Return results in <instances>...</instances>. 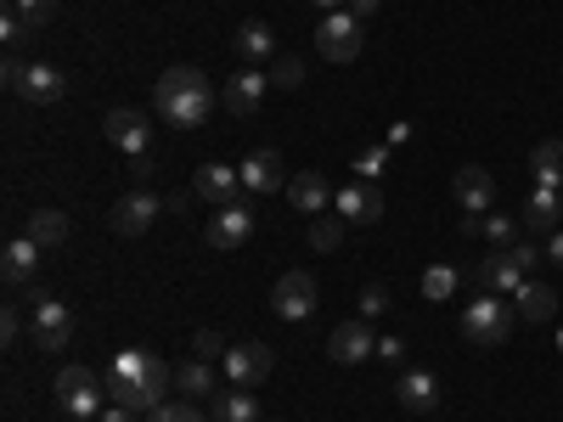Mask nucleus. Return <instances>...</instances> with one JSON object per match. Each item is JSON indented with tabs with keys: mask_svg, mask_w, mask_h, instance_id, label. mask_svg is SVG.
I'll return each mask as SVG.
<instances>
[{
	"mask_svg": "<svg viewBox=\"0 0 563 422\" xmlns=\"http://www.w3.org/2000/svg\"><path fill=\"white\" fill-rule=\"evenodd\" d=\"M170 383H175V372L163 367L158 355H147V349H119L113 367H108V377H102L108 400L142 411V417H152V411L163 406V388H170Z\"/></svg>",
	"mask_w": 563,
	"mask_h": 422,
	"instance_id": "obj_1",
	"label": "nucleus"
},
{
	"mask_svg": "<svg viewBox=\"0 0 563 422\" xmlns=\"http://www.w3.org/2000/svg\"><path fill=\"white\" fill-rule=\"evenodd\" d=\"M152 108L163 124H175V129H197V124H209L215 113V85L204 69H192V62H175V69H163L158 90H152Z\"/></svg>",
	"mask_w": 563,
	"mask_h": 422,
	"instance_id": "obj_2",
	"label": "nucleus"
},
{
	"mask_svg": "<svg viewBox=\"0 0 563 422\" xmlns=\"http://www.w3.org/2000/svg\"><path fill=\"white\" fill-rule=\"evenodd\" d=\"M513 321H518V310L502 294H479L468 310H462V338L474 349H502L513 338Z\"/></svg>",
	"mask_w": 563,
	"mask_h": 422,
	"instance_id": "obj_3",
	"label": "nucleus"
},
{
	"mask_svg": "<svg viewBox=\"0 0 563 422\" xmlns=\"http://www.w3.org/2000/svg\"><path fill=\"white\" fill-rule=\"evenodd\" d=\"M102 377H96L90 367H62L57 372V400H62V411H69L74 422H90L96 411H102Z\"/></svg>",
	"mask_w": 563,
	"mask_h": 422,
	"instance_id": "obj_4",
	"label": "nucleus"
},
{
	"mask_svg": "<svg viewBox=\"0 0 563 422\" xmlns=\"http://www.w3.org/2000/svg\"><path fill=\"white\" fill-rule=\"evenodd\" d=\"M204 237H209V248H220V253H237V248L254 237V209H248L243 198L220 203V209L209 214V225H204Z\"/></svg>",
	"mask_w": 563,
	"mask_h": 422,
	"instance_id": "obj_5",
	"label": "nucleus"
},
{
	"mask_svg": "<svg viewBox=\"0 0 563 422\" xmlns=\"http://www.w3.org/2000/svg\"><path fill=\"white\" fill-rule=\"evenodd\" d=\"M360 17L355 12H327L321 17V28H316V51L327 57V62H355L360 57Z\"/></svg>",
	"mask_w": 563,
	"mask_h": 422,
	"instance_id": "obj_6",
	"label": "nucleus"
},
{
	"mask_svg": "<svg viewBox=\"0 0 563 422\" xmlns=\"http://www.w3.org/2000/svg\"><path fill=\"white\" fill-rule=\"evenodd\" d=\"M35 349H69L74 344V315H69V305H62L57 294H40L35 287Z\"/></svg>",
	"mask_w": 563,
	"mask_h": 422,
	"instance_id": "obj_7",
	"label": "nucleus"
},
{
	"mask_svg": "<svg viewBox=\"0 0 563 422\" xmlns=\"http://www.w3.org/2000/svg\"><path fill=\"white\" fill-rule=\"evenodd\" d=\"M333 209H339L350 225H378V220L389 214L383 186H378V181H344V186L333 191Z\"/></svg>",
	"mask_w": 563,
	"mask_h": 422,
	"instance_id": "obj_8",
	"label": "nucleus"
},
{
	"mask_svg": "<svg viewBox=\"0 0 563 422\" xmlns=\"http://www.w3.org/2000/svg\"><path fill=\"white\" fill-rule=\"evenodd\" d=\"M271 310L282 321H310L316 315V276L310 271H282L271 287Z\"/></svg>",
	"mask_w": 563,
	"mask_h": 422,
	"instance_id": "obj_9",
	"label": "nucleus"
},
{
	"mask_svg": "<svg viewBox=\"0 0 563 422\" xmlns=\"http://www.w3.org/2000/svg\"><path fill=\"white\" fill-rule=\"evenodd\" d=\"M225 383L231 388H259L265 377H271V367H277V355H271V344H237V349H225Z\"/></svg>",
	"mask_w": 563,
	"mask_h": 422,
	"instance_id": "obj_10",
	"label": "nucleus"
},
{
	"mask_svg": "<svg viewBox=\"0 0 563 422\" xmlns=\"http://www.w3.org/2000/svg\"><path fill=\"white\" fill-rule=\"evenodd\" d=\"M158 214H163V198H158V191H152V186H130L124 198L113 203V232H119V237H142Z\"/></svg>",
	"mask_w": 563,
	"mask_h": 422,
	"instance_id": "obj_11",
	"label": "nucleus"
},
{
	"mask_svg": "<svg viewBox=\"0 0 563 422\" xmlns=\"http://www.w3.org/2000/svg\"><path fill=\"white\" fill-rule=\"evenodd\" d=\"M265 90H271V74H265V69H243V74H231V79L220 85V108H225L231 119H248V113L265 102Z\"/></svg>",
	"mask_w": 563,
	"mask_h": 422,
	"instance_id": "obj_12",
	"label": "nucleus"
},
{
	"mask_svg": "<svg viewBox=\"0 0 563 422\" xmlns=\"http://www.w3.org/2000/svg\"><path fill=\"white\" fill-rule=\"evenodd\" d=\"M327 355H333L339 367H355V361H367V355H378V338L367 327V315H350L333 327V338H327Z\"/></svg>",
	"mask_w": 563,
	"mask_h": 422,
	"instance_id": "obj_13",
	"label": "nucleus"
},
{
	"mask_svg": "<svg viewBox=\"0 0 563 422\" xmlns=\"http://www.w3.org/2000/svg\"><path fill=\"white\" fill-rule=\"evenodd\" d=\"M102 129H108V141H113L124 158H142V152L152 147V124H147V113H136V108H113V113L102 119Z\"/></svg>",
	"mask_w": 563,
	"mask_h": 422,
	"instance_id": "obj_14",
	"label": "nucleus"
},
{
	"mask_svg": "<svg viewBox=\"0 0 563 422\" xmlns=\"http://www.w3.org/2000/svg\"><path fill=\"white\" fill-rule=\"evenodd\" d=\"M237 175H243V191H259V198H265V191H287V170H282V152L277 147L248 152Z\"/></svg>",
	"mask_w": 563,
	"mask_h": 422,
	"instance_id": "obj_15",
	"label": "nucleus"
},
{
	"mask_svg": "<svg viewBox=\"0 0 563 422\" xmlns=\"http://www.w3.org/2000/svg\"><path fill=\"white\" fill-rule=\"evenodd\" d=\"M524 276H529V271H524L518 259H513V248H502V253H490L485 265L474 271V282H479V294H502V299H507V294H518V287H524Z\"/></svg>",
	"mask_w": 563,
	"mask_h": 422,
	"instance_id": "obj_16",
	"label": "nucleus"
},
{
	"mask_svg": "<svg viewBox=\"0 0 563 422\" xmlns=\"http://www.w3.org/2000/svg\"><path fill=\"white\" fill-rule=\"evenodd\" d=\"M17 96H23V102H35V108H51V102L69 96V79H62L51 62H28L23 79H17Z\"/></svg>",
	"mask_w": 563,
	"mask_h": 422,
	"instance_id": "obj_17",
	"label": "nucleus"
},
{
	"mask_svg": "<svg viewBox=\"0 0 563 422\" xmlns=\"http://www.w3.org/2000/svg\"><path fill=\"white\" fill-rule=\"evenodd\" d=\"M451 191H456V203L468 209V214H490V203H495V175L479 170V164H462L456 181H451Z\"/></svg>",
	"mask_w": 563,
	"mask_h": 422,
	"instance_id": "obj_18",
	"label": "nucleus"
},
{
	"mask_svg": "<svg viewBox=\"0 0 563 422\" xmlns=\"http://www.w3.org/2000/svg\"><path fill=\"white\" fill-rule=\"evenodd\" d=\"M558 220H563V186H536L524 203L529 237H558Z\"/></svg>",
	"mask_w": 563,
	"mask_h": 422,
	"instance_id": "obj_19",
	"label": "nucleus"
},
{
	"mask_svg": "<svg viewBox=\"0 0 563 422\" xmlns=\"http://www.w3.org/2000/svg\"><path fill=\"white\" fill-rule=\"evenodd\" d=\"M394 400H401L406 411H440V377L435 372H423V367H412V372H401V383H394Z\"/></svg>",
	"mask_w": 563,
	"mask_h": 422,
	"instance_id": "obj_20",
	"label": "nucleus"
},
{
	"mask_svg": "<svg viewBox=\"0 0 563 422\" xmlns=\"http://www.w3.org/2000/svg\"><path fill=\"white\" fill-rule=\"evenodd\" d=\"M287 203L299 209V214H327V203H333V186H327L321 170H299V175H287Z\"/></svg>",
	"mask_w": 563,
	"mask_h": 422,
	"instance_id": "obj_21",
	"label": "nucleus"
},
{
	"mask_svg": "<svg viewBox=\"0 0 563 422\" xmlns=\"http://www.w3.org/2000/svg\"><path fill=\"white\" fill-rule=\"evenodd\" d=\"M513 310H518V321H529V327H547V321L563 310V294H552L547 282H524L513 294Z\"/></svg>",
	"mask_w": 563,
	"mask_h": 422,
	"instance_id": "obj_22",
	"label": "nucleus"
},
{
	"mask_svg": "<svg viewBox=\"0 0 563 422\" xmlns=\"http://www.w3.org/2000/svg\"><path fill=\"white\" fill-rule=\"evenodd\" d=\"M192 191H197V198H209V203L220 209V203H231V198L243 191V175L231 170V164H204V170L192 175Z\"/></svg>",
	"mask_w": 563,
	"mask_h": 422,
	"instance_id": "obj_23",
	"label": "nucleus"
},
{
	"mask_svg": "<svg viewBox=\"0 0 563 422\" xmlns=\"http://www.w3.org/2000/svg\"><path fill=\"white\" fill-rule=\"evenodd\" d=\"M40 243H28V237H17V243H7V253H0V276H7L12 287H23L28 276L40 271Z\"/></svg>",
	"mask_w": 563,
	"mask_h": 422,
	"instance_id": "obj_24",
	"label": "nucleus"
},
{
	"mask_svg": "<svg viewBox=\"0 0 563 422\" xmlns=\"http://www.w3.org/2000/svg\"><path fill=\"white\" fill-rule=\"evenodd\" d=\"M23 237L40 243V248H62V243H69V214H62V209H35L28 225H23Z\"/></svg>",
	"mask_w": 563,
	"mask_h": 422,
	"instance_id": "obj_25",
	"label": "nucleus"
},
{
	"mask_svg": "<svg viewBox=\"0 0 563 422\" xmlns=\"http://www.w3.org/2000/svg\"><path fill=\"white\" fill-rule=\"evenodd\" d=\"M215 422H259L254 388H225V395H215Z\"/></svg>",
	"mask_w": 563,
	"mask_h": 422,
	"instance_id": "obj_26",
	"label": "nucleus"
},
{
	"mask_svg": "<svg viewBox=\"0 0 563 422\" xmlns=\"http://www.w3.org/2000/svg\"><path fill=\"white\" fill-rule=\"evenodd\" d=\"M237 57H248V62L277 57V28L271 23H243L237 28Z\"/></svg>",
	"mask_w": 563,
	"mask_h": 422,
	"instance_id": "obj_27",
	"label": "nucleus"
},
{
	"mask_svg": "<svg viewBox=\"0 0 563 422\" xmlns=\"http://www.w3.org/2000/svg\"><path fill=\"white\" fill-rule=\"evenodd\" d=\"M529 175H536V186H563V141H541L529 152Z\"/></svg>",
	"mask_w": 563,
	"mask_h": 422,
	"instance_id": "obj_28",
	"label": "nucleus"
},
{
	"mask_svg": "<svg viewBox=\"0 0 563 422\" xmlns=\"http://www.w3.org/2000/svg\"><path fill=\"white\" fill-rule=\"evenodd\" d=\"M175 388L181 395H215V367L209 361H181L175 367Z\"/></svg>",
	"mask_w": 563,
	"mask_h": 422,
	"instance_id": "obj_29",
	"label": "nucleus"
},
{
	"mask_svg": "<svg viewBox=\"0 0 563 422\" xmlns=\"http://www.w3.org/2000/svg\"><path fill=\"white\" fill-rule=\"evenodd\" d=\"M344 225H350L344 214H316V220H310V248H316V253H333V248L344 243Z\"/></svg>",
	"mask_w": 563,
	"mask_h": 422,
	"instance_id": "obj_30",
	"label": "nucleus"
},
{
	"mask_svg": "<svg viewBox=\"0 0 563 422\" xmlns=\"http://www.w3.org/2000/svg\"><path fill=\"white\" fill-rule=\"evenodd\" d=\"M451 294H456V271H451V265H428V271H423V299H428V305H445Z\"/></svg>",
	"mask_w": 563,
	"mask_h": 422,
	"instance_id": "obj_31",
	"label": "nucleus"
},
{
	"mask_svg": "<svg viewBox=\"0 0 563 422\" xmlns=\"http://www.w3.org/2000/svg\"><path fill=\"white\" fill-rule=\"evenodd\" d=\"M271 85H277V90H305V62H299V57H277Z\"/></svg>",
	"mask_w": 563,
	"mask_h": 422,
	"instance_id": "obj_32",
	"label": "nucleus"
},
{
	"mask_svg": "<svg viewBox=\"0 0 563 422\" xmlns=\"http://www.w3.org/2000/svg\"><path fill=\"white\" fill-rule=\"evenodd\" d=\"M28 35H35V23H28L17 7H7V12H0V40H7V46H23Z\"/></svg>",
	"mask_w": 563,
	"mask_h": 422,
	"instance_id": "obj_33",
	"label": "nucleus"
},
{
	"mask_svg": "<svg viewBox=\"0 0 563 422\" xmlns=\"http://www.w3.org/2000/svg\"><path fill=\"white\" fill-rule=\"evenodd\" d=\"M485 237H490L495 248H513V243H518V220H513V214H485Z\"/></svg>",
	"mask_w": 563,
	"mask_h": 422,
	"instance_id": "obj_34",
	"label": "nucleus"
},
{
	"mask_svg": "<svg viewBox=\"0 0 563 422\" xmlns=\"http://www.w3.org/2000/svg\"><path fill=\"white\" fill-rule=\"evenodd\" d=\"M355 310L367 315V321H378V315L389 310V287H383V282H367V287H360V299H355Z\"/></svg>",
	"mask_w": 563,
	"mask_h": 422,
	"instance_id": "obj_35",
	"label": "nucleus"
},
{
	"mask_svg": "<svg viewBox=\"0 0 563 422\" xmlns=\"http://www.w3.org/2000/svg\"><path fill=\"white\" fill-rule=\"evenodd\" d=\"M192 355H197V361H225V338L204 327V333L192 338Z\"/></svg>",
	"mask_w": 563,
	"mask_h": 422,
	"instance_id": "obj_36",
	"label": "nucleus"
},
{
	"mask_svg": "<svg viewBox=\"0 0 563 422\" xmlns=\"http://www.w3.org/2000/svg\"><path fill=\"white\" fill-rule=\"evenodd\" d=\"M12 7H17L28 23H35V28H46V23L57 17V0H12Z\"/></svg>",
	"mask_w": 563,
	"mask_h": 422,
	"instance_id": "obj_37",
	"label": "nucleus"
},
{
	"mask_svg": "<svg viewBox=\"0 0 563 422\" xmlns=\"http://www.w3.org/2000/svg\"><path fill=\"white\" fill-rule=\"evenodd\" d=\"M383 158H389V147H367V152L355 158V175H360V181H378V175H383Z\"/></svg>",
	"mask_w": 563,
	"mask_h": 422,
	"instance_id": "obj_38",
	"label": "nucleus"
},
{
	"mask_svg": "<svg viewBox=\"0 0 563 422\" xmlns=\"http://www.w3.org/2000/svg\"><path fill=\"white\" fill-rule=\"evenodd\" d=\"M147 422H209V417L197 411V406H186V400H181V406H158Z\"/></svg>",
	"mask_w": 563,
	"mask_h": 422,
	"instance_id": "obj_39",
	"label": "nucleus"
},
{
	"mask_svg": "<svg viewBox=\"0 0 563 422\" xmlns=\"http://www.w3.org/2000/svg\"><path fill=\"white\" fill-rule=\"evenodd\" d=\"M378 361H389V367H394V361H406V338H394V333H389V338H378Z\"/></svg>",
	"mask_w": 563,
	"mask_h": 422,
	"instance_id": "obj_40",
	"label": "nucleus"
},
{
	"mask_svg": "<svg viewBox=\"0 0 563 422\" xmlns=\"http://www.w3.org/2000/svg\"><path fill=\"white\" fill-rule=\"evenodd\" d=\"M152 175H158V164H152L147 152H142V158H130V181H136V186H152Z\"/></svg>",
	"mask_w": 563,
	"mask_h": 422,
	"instance_id": "obj_41",
	"label": "nucleus"
},
{
	"mask_svg": "<svg viewBox=\"0 0 563 422\" xmlns=\"http://www.w3.org/2000/svg\"><path fill=\"white\" fill-rule=\"evenodd\" d=\"M17 333H23V315H17V305H7V315H0V338L17 344Z\"/></svg>",
	"mask_w": 563,
	"mask_h": 422,
	"instance_id": "obj_42",
	"label": "nucleus"
},
{
	"mask_svg": "<svg viewBox=\"0 0 563 422\" xmlns=\"http://www.w3.org/2000/svg\"><path fill=\"white\" fill-rule=\"evenodd\" d=\"M513 259H518V265L529 271V265H536V259H541V253H536V243H513Z\"/></svg>",
	"mask_w": 563,
	"mask_h": 422,
	"instance_id": "obj_43",
	"label": "nucleus"
},
{
	"mask_svg": "<svg viewBox=\"0 0 563 422\" xmlns=\"http://www.w3.org/2000/svg\"><path fill=\"white\" fill-rule=\"evenodd\" d=\"M383 7V0H344V12H355V17H372Z\"/></svg>",
	"mask_w": 563,
	"mask_h": 422,
	"instance_id": "obj_44",
	"label": "nucleus"
},
{
	"mask_svg": "<svg viewBox=\"0 0 563 422\" xmlns=\"http://www.w3.org/2000/svg\"><path fill=\"white\" fill-rule=\"evenodd\" d=\"M23 69H28V62H17V57H7V69H0V74H7V90H17V79H23Z\"/></svg>",
	"mask_w": 563,
	"mask_h": 422,
	"instance_id": "obj_45",
	"label": "nucleus"
},
{
	"mask_svg": "<svg viewBox=\"0 0 563 422\" xmlns=\"http://www.w3.org/2000/svg\"><path fill=\"white\" fill-rule=\"evenodd\" d=\"M142 411H130V406H113V411H102V422H136Z\"/></svg>",
	"mask_w": 563,
	"mask_h": 422,
	"instance_id": "obj_46",
	"label": "nucleus"
},
{
	"mask_svg": "<svg viewBox=\"0 0 563 422\" xmlns=\"http://www.w3.org/2000/svg\"><path fill=\"white\" fill-rule=\"evenodd\" d=\"M316 7H321V12H344V0H316Z\"/></svg>",
	"mask_w": 563,
	"mask_h": 422,
	"instance_id": "obj_47",
	"label": "nucleus"
},
{
	"mask_svg": "<svg viewBox=\"0 0 563 422\" xmlns=\"http://www.w3.org/2000/svg\"><path fill=\"white\" fill-rule=\"evenodd\" d=\"M552 259H558V265H563V232L552 237Z\"/></svg>",
	"mask_w": 563,
	"mask_h": 422,
	"instance_id": "obj_48",
	"label": "nucleus"
},
{
	"mask_svg": "<svg viewBox=\"0 0 563 422\" xmlns=\"http://www.w3.org/2000/svg\"><path fill=\"white\" fill-rule=\"evenodd\" d=\"M558 355H563V333H558Z\"/></svg>",
	"mask_w": 563,
	"mask_h": 422,
	"instance_id": "obj_49",
	"label": "nucleus"
}]
</instances>
